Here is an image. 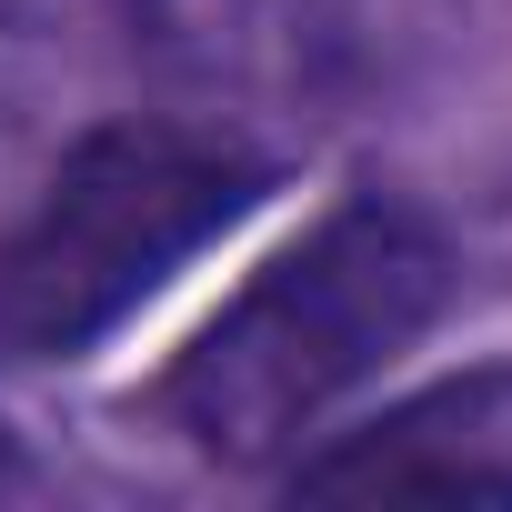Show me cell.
Masks as SVG:
<instances>
[{
  "mask_svg": "<svg viewBox=\"0 0 512 512\" xmlns=\"http://www.w3.org/2000/svg\"><path fill=\"white\" fill-rule=\"evenodd\" d=\"M302 492H512V372H462L342 432L292 472Z\"/></svg>",
  "mask_w": 512,
  "mask_h": 512,
  "instance_id": "3",
  "label": "cell"
},
{
  "mask_svg": "<svg viewBox=\"0 0 512 512\" xmlns=\"http://www.w3.org/2000/svg\"><path fill=\"white\" fill-rule=\"evenodd\" d=\"M442 282L452 251L422 211L342 201L312 241H292L221 302L161 402L211 462H272L442 312Z\"/></svg>",
  "mask_w": 512,
  "mask_h": 512,
  "instance_id": "1",
  "label": "cell"
},
{
  "mask_svg": "<svg viewBox=\"0 0 512 512\" xmlns=\"http://www.w3.org/2000/svg\"><path fill=\"white\" fill-rule=\"evenodd\" d=\"M251 201H262V161L231 131H191V121L91 131L51 171L31 221L0 241V342L11 352L101 342Z\"/></svg>",
  "mask_w": 512,
  "mask_h": 512,
  "instance_id": "2",
  "label": "cell"
},
{
  "mask_svg": "<svg viewBox=\"0 0 512 512\" xmlns=\"http://www.w3.org/2000/svg\"><path fill=\"white\" fill-rule=\"evenodd\" d=\"M0 482H11V432H0Z\"/></svg>",
  "mask_w": 512,
  "mask_h": 512,
  "instance_id": "4",
  "label": "cell"
}]
</instances>
